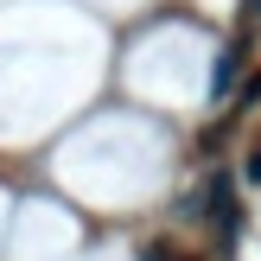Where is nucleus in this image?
I'll return each mask as SVG.
<instances>
[{"mask_svg": "<svg viewBox=\"0 0 261 261\" xmlns=\"http://www.w3.org/2000/svg\"><path fill=\"white\" fill-rule=\"evenodd\" d=\"M147 261H172V255H166V249H160V242H153V249H147Z\"/></svg>", "mask_w": 261, "mask_h": 261, "instance_id": "obj_3", "label": "nucleus"}, {"mask_svg": "<svg viewBox=\"0 0 261 261\" xmlns=\"http://www.w3.org/2000/svg\"><path fill=\"white\" fill-rule=\"evenodd\" d=\"M236 70H242V51H236V45H229V51H223V58H217V64H211V96H217V102H223V96H229V89H236Z\"/></svg>", "mask_w": 261, "mask_h": 261, "instance_id": "obj_1", "label": "nucleus"}, {"mask_svg": "<svg viewBox=\"0 0 261 261\" xmlns=\"http://www.w3.org/2000/svg\"><path fill=\"white\" fill-rule=\"evenodd\" d=\"M249 185H261V147H255V160H249Z\"/></svg>", "mask_w": 261, "mask_h": 261, "instance_id": "obj_2", "label": "nucleus"}]
</instances>
